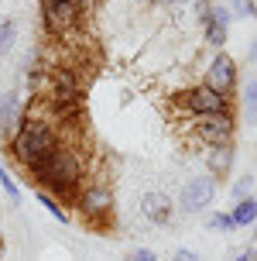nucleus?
<instances>
[{"mask_svg": "<svg viewBox=\"0 0 257 261\" xmlns=\"http://www.w3.org/2000/svg\"><path fill=\"white\" fill-rule=\"evenodd\" d=\"M31 182L51 193L59 203H76L82 186L90 182V165H86V151L79 148V141H62L48 158L35 162L31 169Z\"/></svg>", "mask_w": 257, "mask_h": 261, "instance_id": "nucleus-1", "label": "nucleus"}, {"mask_svg": "<svg viewBox=\"0 0 257 261\" xmlns=\"http://www.w3.org/2000/svg\"><path fill=\"white\" fill-rule=\"evenodd\" d=\"M62 141H65V138H62V130H59V124H55V120L41 110V103H38L35 110H24L21 127L7 138V155L27 172L35 162L48 158Z\"/></svg>", "mask_w": 257, "mask_h": 261, "instance_id": "nucleus-2", "label": "nucleus"}, {"mask_svg": "<svg viewBox=\"0 0 257 261\" xmlns=\"http://www.w3.org/2000/svg\"><path fill=\"white\" fill-rule=\"evenodd\" d=\"M175 107L189 117H213V114H233V96H223L213 86H189V90L175 93Z\"/></svg>", "mask_w": 257, "mask_h": 261, "instance_id": "nucleus-3", "label": "nucleus"}, {"mask_svg": "<svg viewBox=\"0 0 257 261\" xmlns=\"http://www.w3.org/2000/svg\"><path fill=\"white\" fill-rule=\"evenodd\" d=\"M86 4H76V0H41V24L51 38H62V35H72L82 21H86Z\"/></svg>", "mask_w": 257, "mask_h": 261, "instance_id": "nucleus-4", "label": "nucleus"}, {"mask_svg": "<svg viewBox=\"0 0 257 261\" xmlns=\"http://www.w3.org/2000/svg\"><path fill=\"white\" fill-rule=\"evenodd\" d=\"M76 210L93 227H103V223L113 217V186L106 182V179H90L76 199Z\"/></svg>", "mask_w": 257, "mask_h": 261, "instance_id": "nucleus-5", "label": "nucleus"}, {"mask_svg": "<svg viewBox=\"0 0 257 261\" xmlns=\"http://www.w3.org/2000/svg\"><path fill=\"white\" fill-rule=\"evenodd\" d=\"M213 199H216V179L206 172V175H195V179H189V182L182 186L179 210L189 213V217H195V213H203L206 206H213Z\"/></svg>", "mask_w": 257, "mask_h": 261, "instance_id": "nucleus-6", "label": "nucleus"}, {"mask_svg": "<svg viewBox=\"0 0 257 261\" xmlns=\"http://www.w3.org/2000/svg\"><path fill=\"white\" fill-rule=\"evenodd\" d=\"M233 130H237V120H233V114L195 117V124H192L195 141H203L206 148H216V144H233Z\"/></svg>", "mask_w": 257, "mask_h": 261, "instance_id": "nucleus-7", "label": "nucleus"}, {"mask_svg": "<svg viewBox=\"0 0 257 261\" xmlns=\"http://www.w3.org/2000/svg\"><path fill=\"white\" fill-rule=\"evenodd\" d=\"M203 83H206V86H213L216 93H223V96H233V93H237V83H240L237 62L219 48V52L206 62V79H203Z\"/></svg>", "mask_w": 257, "mask_h": 261, "instance_id": "nucleus-8", "label": "nucleus"}, {"mask_svg": "<svg viewBox=\"0 0 257 261\" xmlns=\"http://www.w3.org/2000/svg\"><path fill=\"white\" fill-rule=\"evenodd\" d=\"M230 21H233V11L226 4H213L209 17L203 21V38L209 48H223L226 45V35H230Z\"/></svg>", "mask_w": 257, "mask_h": 261, "instance_id": "nucleus-9", "label": "nucleus"}, {"mask_svg": "<svg viewBox=\"0 0 257 261\" xmlns=\"http://www.w3.org/2000/svg\"><path fill=\"white\" fill-rule=\"evenodd\" d=\"M24 120V100L21 93H0V138H11Z\"/></svg>", "mask_w": 257, "mask_h": 261, "instance_id": "nucleus-10", "label": "nucleus"}, {"mask_svg": "<svg viewBox=\"0 0 257 261\" xmlns=\"http://www.w3.org/2000/svg\"><path fill=\"white\" fill-rule=\"evenodd\" d=\"M141 213H144V220L165 227V223H172V217H175V203H172L165 193H144L141 196Z\"/></svg>", "mask_w": 257, "mask_h": 261, "instance_id": "nucleus-11", "label": "nucleus"}, {"mask_svg": "<svg viewBox=\"0 0 257 261\" xmlns=\"http://www.w3.org/2000/svg\"><path fill=\"white\" fill-rule=\"evenodd\" d=\"M206 169L209 175H226L233 169V144H216V148H206Z\"/></svg>", "mask_w": 257, "mask_h": 261, "instance_id": "nucleus-12", "label": "nucleus"}, {"mask_svg": "<svg viewBox=\"0 0 257 261\" xmlns=\"http://www.w3.org/2000/svg\"><path fill=\"white\" fill-rule=\"evenodd\" d=\"M230 217L237 227H250V223H257V196H247V199H240V203H233Z\"/></svg>", "mask_w": 257, "mask_h": 261, "instance_id": "nucleus-13", "label": "nucleus"}, {"mask_svg": "<svg viewBox=\"0 0 257 261\" xmlns=\"http://www.w3.org/2000/svg\"><path fill=\"white\" fill-rule=\"evenodd\" d=\"M38 203H41L45 210H48V213H51V217H55L59 223H69V210H65V206H62V203H59V199H55L51 193L38 189Z\"/></svg>", "mask_w": 257, "mask_h": 261, "instance_id": "nucleus-14", "label": "nucleus"}, {"mask_svg": "<svg viewBox=\"0 0 257 261\" xmlns=\"http://www.w3.org/2000/svg\"><path fill=\"white\" fill-rule=\"evenodd\" d=\"M244 110H247V124H257V76L247 79V90H244Z\"/></svg>", "mask_w": 257, "mask_h": 261, "instance_id": "nucleus-15", "label": "nucleus"}, {"mask_svg": "<svg viewBox=\"0 0 257 261\" xmlns=\"http://www.w3.org/2000/svg\"><path fill=\"white\" fill-rule=\"evenodd\" d=\"M14 41H17V21H14V17H7V21H0V55L11 52Z\"/></svg>", "mask_w": 257, "mask_h": 261, "instance_id": "nucleus-16", "label": "nucleus"}, {"mask_svg": "<svg viewBox=\"0 0 257 261\" xmlns=\"http://www.w3.org/2000/svg\"><path fill=\"white\" fill-rule=\"evenodd\" d=\"M230 196H233V203H240V199H247V196H254V175H240V179L230 186Z\"/></svg>", "mask_w": 257, "mask_h": 261, "instance_id": "nucleus-17", "label": "nucleus"}, {"mask_svg": "<svg viewBox=\"0 0 257 261\" xmlns=\"http://www.w3.org/2000/svg\"><path fill=\"white\" fill-rule=\"evenodd\" d=\"M0 189L7 193V199H11V203H21V189H17L14 175H11L7 169H4V165H0Z\"/></svg>", "mask_w": 257, "mask_h": 261, "instance_id": "nucleus-18", "label": "nucleus"}, {"mask_svg": "<svg viewBox=\"0 0 257 261\" xmlns=\"http://www.w3.org/2000/svg\"><path fill=\"white\" fill-rule=\"evenodd\" d=\"M209 230H237V223H233L230 213H209Z\"/></svg>", "mask_w": 257, "mask_h": 261, "instance_id": "nucleus-19", "label": "nucleus"}, {"mask_svg": "<svg viewBox=\"0 0 257 261\" xmlns=\"http://www.w3.org/2000/svg\"><path fill=\"white\" fill-rule=\"evenodd\" d=\"M230 11L233 17L240 14V17H257V4L254 0H230Z\"/></svg>", "mask_w": 257, "mask_h": 261, "instance_id": "nucleus-20", "label": "nucleus"}, {"mask_svg": "<svg viewBox=\"0 0 257 261\" xmlns=\"http://www.w3.org/2000/svg\"><path fill=\"white\" fill-rule=\"evenodd\" d=\"M127 261H158V254H154L151 248H137V251H130Z\"/></svg>", "mask_w": 257, "mask_h": 261, "instance_id": "nucleus-21", "label": "nucleus"}, {"mask_svg": "<svg viewBox=\"0 0 257 261\" xmlns=\"http://www.w3.org/2000/svg\"><path fill=\"white\" fill-rule=\"evenodd\" d=\"M172 261H199V254H195V251H189V248H179Z\"/></svg>", "mask_w": 257, "mask_h": 261, "instance_id": "nucleus-22", "label": "nucleus"}, {"mask_svg": "<svg viewBox=\"0 0 257 261\" xmlns=\"http://www.w3.org/2000/svg\"><path fill=\"white\" fill-rule=\"evenodd\" d=\"M233 261H257V251H254V248H247V251H240V254H237Z\"/></svg>", "mask_w": 257, "mask_h": 261, "instance_id": "nucleus-23", "label": "nucleus"}, {"mask_svg": "<svg viewBox=\"0 0 257 261\" xmlns=\"http://www.w3.org/2000/svg\"><path fill=\"white\" fill-rule=\"evenodd\" d=\"M247 62H250V65H257V38H254V45L247 48Z\"/></svg>", "mask_w": 257, "mask_h": 261, "instance_id": "nucleus-24", "label": "nucleus"}, {"mask_svg": "<svg viewBox=\"0 0 257 261\" xmlns=\"http://www.w3.org/2000/svg\"><path fill=\"white\" fill-rule=\"evenodd\" d=\"M76 4H86V7H90V0H76Z\"/></svg>", "mask_w": 257, "mask_h": 261, "instance_id": "nucleus-25", "label": "nucleus"}, {"mask_svg": "<svg viewBox=\"0 0 257 261\" xmlns=\"http://www.w3.org/2000/svg\"><path fill=\"white\" fill-rule=\"evenodd\" d=\"M0 251H4V241H0Z\"/></svg>", "mask_w": 257, "mask_h": 261, "instance_id": "nucleus-26", "label": "nucleus"}]
</instances>
